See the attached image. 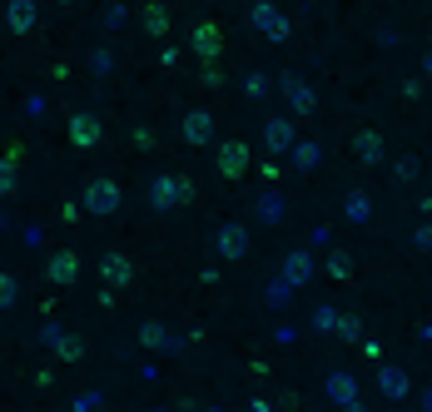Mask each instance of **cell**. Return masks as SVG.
Instances as JSON below:
<instances>
[{
    "mask_svg": "<svg viewBox=\"0 0 432 412\" xmlns=\"http://www.w3.org/2000/svg\"><path fill=\"white\" fill-rule=\"evenodd\" d=\"M219 164H224V174H239V169L249 164V154H244V144H224V149H219Z\"/></svg>",
    "mask_w": 432,
    "mask_h": 412,
    "instance_id": "3",
    "label": "cell"
},
{
    "mask_svg": "<svg viewBox=\"0 0 432 412\" xmlns=\"http://www.w3.org/2000/svg\"><path fill=\"white\" fill-rule=\"evenodd\" d=\"M30 20H35V6L30 0H15L11 6V30H30Z\"/></svg>",
    "mask_w": 432,
    "mask_h": 412,
    "instance_id": "4",
    "label": "cell"
},
{
    "mask_svg": "<svg viewBox=\"0 0 432 412\" xmlns=\"http://www.w3.org/2000/svg\"><path fill=\"white\" fill-rule=\"evenodd\" d=\"M85 204H90L95 214H110V209L120 204V184H110V179H95V184H90V194H85Z\"/></svg>",
    "mask_w": 432,
    "mask_h": 412,
    "instance_id": "1",
    "label": "cell"
},
{
    "mask_svg": "<svg viewBox=\"0 0 432 412\" xmlns=\"http://www.w3.org/2000/svg\"><path fill=\"white\" fill-rule=\"evenodd\" d=\"M70 130H75V144H95V139H99V135H95V120H75Z\"/></svg>",
    "mask_w": 432,
    "mask_h": 412,
    "instance_id": "6",
    "label": "cell"
},
{
    "mask_svg": "<svg viewBox=\"0 0 432 412\" xmlns=\"http://www.w3.org/2000/svg\"><path fill=\"white\" fill-rule=\"evenodd\" d=\"M219 254H224V259H244V254H249V233L234 228V224L219 228Z\"/></svg>",
    "mask_w": 432,
    "mask_h": 412,
    "instance_id": "2",
    "label": "cell"
},
{
    "mask_svg": "<svg viewBox=\"0 0 432 412\" xmlns=\"http://www.w3.org/2000/svg\"><path fill=\"white\" fill-rule=\"evenodd\" d=\"M11 288H15L11 278H0V303H11V298H15V293H11Z\"/></svg>",
    "mask_w": 432,
    "mask_h": 412,
    "instance_id": "8",
    "label": "cell"
},
{
    "mask_svg": "<svg viewBox=\"0 0 432 412\" xmlns=\"http://www.w3.org/2000/svg\"><path fill=\"white\" fill-rule=\"evenodd\" d=\"M288 139H293V130H288V125H279V120H274V125H268V144H279V149H284Z\"/></svg>",
    "mask_w": 432,
    "mask_h": 412,
    "instance_id": "7",
    "label": "cell"
},
{
    "mask_svg": "<svg viewBox=\"0 0 432 412\" xmlns=\"http://www.w3.org/2000/svg\"><path fill=\"white\" fill-rule=\"evenodd\" d=\"M184 135L199 144V139H209V114H189V120H184Z\"/></svg>",
    "mask_w": 432,
    "mask_h": 412,
    "instance_id": "5",
    "label": "cell"
}]
</instances>
